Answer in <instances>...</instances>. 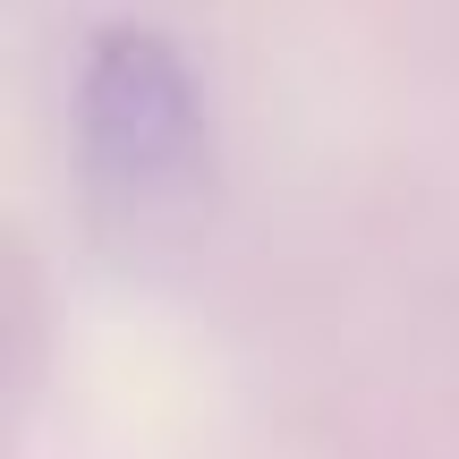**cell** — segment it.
Returning a JSON list of instances; mask_svg holds the SVG:
<instances>
[{"instance_id":"obj_1","label":"cell","mask_w":459,"mask_h":459,"mask_svg":"<svg viewBox=\"0 0 459 459\" xmlns=\"http://www.w3.org/2000/svg\"><path fill=\"white\" fill-rule=\"evenodd\" d=\"M85 187L119 238H179L213 196V128L187 60L153 26H111L85 51Z\"/></svg>"}]
</instances>
